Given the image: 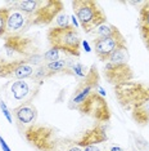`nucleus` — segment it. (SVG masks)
Returning <instances> with one entry per match:
<instances>
[{
  "label": "nucleus",
  "mask_w": 149,
  "mask_h": 151,
  "mask_svg": "<svg viewBox=\"0 0 149 151\" xmlns=\"http://www.w3.org/2000/svg\"><path fill=\"white\" fill-rule=\"evenodd\" d=\"M84 151H101L98 146H87L84 149Z\"/></svg>",
  "instance_id": "393cba45"
},
{
  "label": "nucleus",
  "mask_w": 149,
  "mask_h": 151,
  "mask_svg": "<svg viewBox=\"0 0 149 151\" xmlns=\"http://www.w3.org/2000/svg\"><path fill=\"white\" fill-rule=\"evenodd\" d=\"M100 87V75L98 71V67L95 63H93L90 68L87 70L86 75L80 80L77 88L74 89L72 98H71V109H74L77 105L85 101V98L93 92H96Z\"/></svg>",
  "instance_id": "0eeeda50"
},
{
  "label": "nucleus",
  "mask_w": 149,
  "mask_h": 151,
  "mask_svg": "<svg viewBox=\"0 0 149 151\" xmlns=\"http://www.w3.org/2000/svg\"><path fill=\"white\" fill-rule=\"evenodd\" d=\"M94 50H95L96 57L99 58L101 62H107L108 58L111 57V54L120 47L127 45L126 39L121 34L118 29H116L111 35L101 36V37H95V40L93 42Z\"/></svg>",
  "instance_id": "1a4fd4ad"
},
{
  "label": "nucleus",
  "mask_w": 149,
  "mask_h": 151,
  "mask_svg": "<svg viewBox=\"0 0 149 151\" xmlns=\"http://www.w3.org/2000/svg\"><path fill=\"white\" fill-rule=\"evenodd\" d=\"M111 151H123V150L121 149V147H116V146H114V147H112V149H111Z\"/></svg>",
  "instance_id": "bb28decb"
},
{
  "label": "nucleus",
  "mask_w": 149,
  "mask_h": 151,
  "mask_svg": "<svg viewBox=\"0 0 149 151\" xmlns=\"http://www.w3.org/2000/svg\"><path fill=\"white\" fill-rule=\"evenodd\" d=\"M104 76L112 85H118L131 81L134 79L133 68L128 63H111L107 62L104 66Z\"/></svg>",
  "instance_id": "9b49d317"
},
{
  "label": "nucleus",
  "mask_w": 149,
  "mask_h": 151,
  "mask_svg": "<svg viewBox=\"0 0 149 151\" xmlns=\"http://www.w3.org/2000/svg\"><path fill=\"white\" fill-rule=\"evenodd\" d=\"M11 4L12 9L14 8L25 14L27 27L49 25L64 11L60 0H23Z\"/></svg>",
  "instance_id": "f257e3e1"
},
{
  "label": "nucleus",
  "mask_w": 149,
  "mask_h": 151,
  "mask_svg": "<svg viewBox=\"0 0 149 151\" xmlns=\"http://www.w3.org/2000/svg\"><path fill=\"white\" fill-rule=\"evenodd\" d=\"M107 141L108 136L106 132V127L103 124H96L82 133V136L77 141V146H80L81 149H85L87 146H98Z\"/></svg>",
  "instance_id": "f8f14e48"
},
{
  "label": "nucleus",
  "mask_w": 149,
  "mask_h": 151,
  "mask_svg": "<svg viewBox=\"0 0 149 151\" xmlns=\"http://www.w3.org/2000/svg\"><path fill=\"white\" fill-rule=\"evenodd\" d=\"M9 17L8 22H6V34L5 35H12V34H19L21 31H26L27 27V21L26 17L22 12L17 11V9L9 8Z\"/></svg>",
  "instance_id": "4468645a"
},
{
  "label": "nucleus",
  "mask_w": 149,
  "mask_h": 151,
  "mask_svg": "<svg viewBox=\"0 0 149 151\" xmlns=\"http://www.w3.org/2000/svg\"><path fill=\"white\" fill-rule=\"evenodd\" d=\"M128 58H130V54H128L127 45H123V47L117 48V49L111 54V57L108 58L107 62H111V63H128Z\"/></svg>",
  "instance_id": "a211bd4d"
},
{
  "label": "nucleus",
  "mask_w": 149,
  "mask_h": 151,
  "mask_svg": "<svg viewBox=\"0 0 149 151\" xmlns=\"http://www.w3.org/2000/svg\"><path fill=\"white\" fill-rule=\"evenodd\" d=\"M11 91L16 99H23L30 94V85L25 80H17L12 84Z\"/></svg>",
  "instance_id": "f3484780"
},
{
  "label": "nucleus",
  "mask_w": 149,
  "mask_h": 151,
  "mask_svg": "<svg viewBox=\"0 0 149 151\" xmlns=\"http://www.w3.org/2000/svg\"><path fill=\"white\" fill-rule=\"evenodd\" d=\"M116 29H117V27L114 25H107V23H104V25H101L100 27H98V29H96V37L111 35V34Z\"/></svg>",
  "instance_id": "aec40b11"
},
{
  "label": "nucleus",
  "mask_w": 149,
  "mask_h": 151,
  "mask_svg": "<svg viewBox=\"0 0 149 151\" xmlns=\"http://www.w3.org/2000/svg\"><path fill=\"white\" fill-rule=\"evenodd\" d=\"M82 45H84V48H85V50H86V52H90V45H89V43H87L86 42V40H84V42H82Z\"/></svg>",
  "instance_id": "a878e982"
},
{
  "label": "nucleus",
  "mask_w": 149,
  "mask_h": 151,
  "mask_svg": "<svg viewBox=\"0 0 149 151\" xmlns=\"http://www.w3.org/2000/svg\"><path fill=\"white\" fill-rule=\"evenodd\" d=\"M9 8H0V37L6 34V22L9 17Z\"/></svg>",
  "instance_id": "6ab92c4d"
},
{
  "label": "nucleus",
  "mask_w": 149,
  "mask_h": 151,
  "mask_svg": "<svg viewBox=\"0 0 149 151\" xmlns=\"http://www.w3.org/2000/svg\"><path fill=\"white\" fill-rule=\"evenodd\" d=\"M43 57H44V60H45L46 62H53V61H58V60H59V50L50 48V50H48V52L44 54Z\"/></svg>",
  "instance_id": "412c9836"
},
{
  "label": "nucleus",
  "mask_w": 149,
  "mask_h": 151,
  "mask_svg": "<svg viewBox=\"0 0 149 151\" xmlns=\"http://www.w3.org/2000/svg\"><path fill=\"white\" fill-rule=\"evenodd\" d=\"M74 110H79L82 115L95 119L100 124L108 123L111 120V109L106 98L99 94V92H93L85 98V101L77 105Z\"/></svg>",
  "instance_id": "423d86ee"
},
{
  "label": "nucleus",
  "mask_w": 149,
  "mask_h": 151,
  "mask_svg": "<svg viewBox=\"0 0 149 151\" xmlns=\"http://www.w3.org/2000/svg\"><path fill=\"white\" fill-rule=\"evenodd\" d=\"M35 74L32 65L25 60H11L6 61L0 58V79H17L25 80Z\"/></svg>",
  "instance_id": "9d476101"
},
{
  "label": "nucleus",
  "mask_w": 149,
  "mask_h": 151,
  "mask_svg": "<svg viewBox=\"0 0 149 151\" xmlns=\"http://www.w3.org/2000/svg\"><path fill=\"white\" fill-rule=\"evenodd\" d=\"M13 115L21 124H35L37 120V109L31 101H26L13 109Z\"/></svg>",
  "instance_id": "ddd939ff"
},
{
  "label": "nucleus",
  "mask_w": 149,
  "mask_h": 151,
  "mask_svg": "<svg viewBox=\"0 0 149 151\" xmlns=\"http://www.w3.org/2000/svg\"><path fill=\"white\" fill-rule=\"evenodd\" d=\"M0 109H1V111H3V114H4V116L6 118V120H8L9 123H13V119H12V114H11V111L8 110V107H6V105H5V102H3V101H0Z\"/></svg>",
  "instance_id": "5701e85b"
},
{
  "label": "nucleus",
  "mask_w": 149,
  "mask_h": 151,
  "mask_svg": "<svg viewBox=\"0 0 149 151\" xmlns=\"http://www.w3.org/2000/svg\"><path fill=\"white\" fill-rule=\"evenodd\" d=\"M71 5L73 16L86 34H90L107 22L106 13L94 0H73Z\"/></svg>",
  "instance_id": "20e7f679"
},
{
  "label": "nucleus",
  "mask_w": 149,
  "mask_h": 151,
  "mask_svg": "<svg viewBox=\"0 0 149 151\" xmlns=\"http://www.w3.org/2000/svg\"><path fill=\"white\" fill-rule=\"evenodd\" d=\"M23 134L30 145L37 151H64L67 147L77 143L71 138L59 136L53 127L40 125L36 123L27 127Z\"/></svg>",
  "instance_id": "f03ea898"
},
{
  "label": "nucleus",
  "mask_w": 149,
  "mask_h": 151,
  "mask_svg": "<svg viewBox=\"0 0 149 151\" xmlns=\"http://www.w3.org/2000/svg\"><path fill=\"white\" fill-rule=\"evenodd\" d=\"M48 42L50 48L70 56L80 57L81 54V36L79 30L73 25L54 26L48 30Z\"/></svg>",
  "instance_id": "7ed1b4c3"
},
{
  "label": "nucleus",
  "mask_w": 149,
  "mask_h": 151,
  "mask_svg": "<svg viewBox=\"0 0 149 151\" xmlns=\"http://www.w3.org/2000/svg\"><path fill=\"white\" fill-rule=\"evenodd\" d=\"M73 73L76 74V75H79V76H81V78H84L86 75V67L84 66V65H81V63H76L73 66Z\"/></svg>",
  "instance_id": "4be33fe9"
},
{
  "label": "nucleus",
  "mask_w": 149,
  "mask_h": 151,
  "mask_svg": "<svg viewBox=\"0 0 149 151\" xmlns=\"http://www.w3.org/2000/svg\"><path fill=\"white\" fill-rule=\"evenodd\" d=\"M113 89L118 104L128 111L149 99V85L140 81H126L114 85Z\"/></svg>",
  "instance_id": "39448f33"
},
{
  "label": "nucleus",
  "mask_w": 149,
  "mask_h": 151,
  "mask_svg": "<svg viewBox=\"0 0 149 151\" xmlns=\"http://www.w3.org/2000/svg\"><path fill=\"white\" fill-rule=\"evenodd\" d=\"M138 29H139V34H140L144 47L147 48V50L149 52V0L143 3L140 11H139Z\"/></svg>",
  "instance_id": "2eb2a0df"
},
{
  "label": "nucleus",
  "mask_w": 149,
  "mask_h": 151,
  "mask_svg": "<svg viewBox=\"0 0 149 151\" xmlns=\"http://www.w3.org/2000/svg\"><path fill=\"white\" fill-rule=\"evenodd\" d=\"M131 115H133V119L139 125L144 127L149 124V99L145 101L144 104L134 107L133 111H131Z\"/></svg>",
  "instance_id": "dca6fc26"
},
{
  "label": "nucleus",
  "mask_w": 149,
  "mask_h": 151,
  "mask_svg": "<svg viewBox=\"0 0 149 151\" xmlns=\"http://www.w3.org/2000/svg\"><path fill=\"white\" fill-rule=\"evenodd\" d=\"M4 49L6 54L12 57L13 54L22 56V60L28 61L30 58L37 54L35 42L31 37L23 36L21 34H12L4 36Z\"/></svg>",
  "instance_id": "6e6552de"
},
{
  "label": "nucleus",
  "mask_w": 149,
  "mask_h": 151,
  "mask_svg": "<svg viewBox=\"0 0 149 151\" xmlns=\"http://www.w3.org/2000/svg\"><path fill=\"white\" fill-rule=\"evenodd\" d=\"M0 145H1V149H3V151H11V149H9V146L6 145L5 139L3 138L1 136H0Z\"/></svg>",
  "instance_id": "b1692460"
}]
</instances>
